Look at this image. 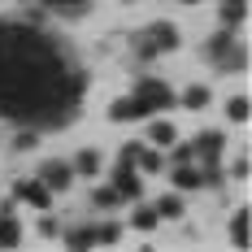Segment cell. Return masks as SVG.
<instances>
[{
  "label": "cell",
  "mask_w": 252,
  "mask_h": 252,
  "mask_svg": "<svg viewBox=\"0 0 252 252\" xmlns=\"http://www.w3.org/2000/svg\"><path fill=\"white\" fill-rule=\"evenodd\" d=\"M87 74L65 61L35 22L0 18V118L35 130H61L83 109Z\"/></svg>",
  "instance_id": "1"
},
{
  "label": "cell",
  "mask_w": 252,
  "mask_h": 252,
  "mask_svg": "<svg viewBox=\"0 0 252 252\" xmlns=\"http://www.w3.org/2000/svg\"><path fill=\"white\" fill-rule=\"evenodd\" d=\"M130 104H135V118L148 122L152 113H165V109L174 104V92H170V83H161V78H139L135 92H130Z\"/></svg>",
  "instance_id": "2"
},
{
  "label": "cell",
  "mask_w": 252,
  "mask_h": 252,
  "mask_svg": "<svg viewBox=\"0 0 252 252\" xmlns=\"http://www.w3.org/2000/svg\"><path fill=\"white\" fill-rule=\"evenodd\" d=\"M209 61H213V70H244L248 65V48L230 35V26H222L209 39Z\"/></svg>",
  "instance_id": "3"
},
{
  "label": "cell",
  "mask_w": 252,
  "mask_h": 252,
  "mask_svg": "<svg viewBox=\"0 0 252 252\" xmlns=\"http://www.w3.org/2000/svg\"><path fill=\"white\" fill-rule=\"evenodd\" d=\"M113 191H118L122 200H139V196H144V174H139L126 157H118V170H113Z\"/></svg>",
  "instance_id": "4"
},
{
  "label": "cell",
  "mask_w": 252,
  "mask_h": 252,
  "mask_svg": "<svg viewBox=\"0 0 252 252\" xmlns=\"http://www.w3.org/2000/svg\"><path fill=\"white\" fill-rule=\"evenodd\" d=\"M222 148H226V135H222V130H200V135L191 139L196 165H213V161H222Z\"/></svg>",
  "instance_id": "5"
},
{
  "label": "cell",
  "mask_w": 252,
  "mask_h": 252,
  "mask_svg": "<svg viewBox=\"0 0 252 252\" xmlns=\"http://www.w3.org/2000/svg\"><path fill=\"white\" fill-rule=\"evenodd\" d=\"M139 39H144V44H148L157 57H161V52H174V48H178V31H174L170 22H152L148 31H139Z\"/></svg>",
  "instance_id": "6"
},
{
  "label": "cell",
  "mask_w": 252,
  "mask_h": 252,
  "mask_svg": "<svg viewBox=\"0 0 252 252\" xmlns=\"http://www.w3.org/2000/svg\"><path fill=\"white\" fill-rule=\"evenodd\" d=\"M39 183L48 187L52 196H61V191L74 183V165H65V161H44V170H39Z\"/></svg>",
  "instance_id": "7"
},
{
  "label": "cell",
  "mask_w": 252,
  "mask_h": 252,
  "mask_svg": "<svg viewBox=\"0 0 252 252\" xmlns=\"http://www.w3.org/2000/svg\"><path fill=\"white\" fill-rule=\"evenodd\" d=\"M13 200H26V204H35V209H48L52 191L39 183V178H18V183H13Z\"/></svg>",
  "instance_id": "8"
},
{
  "label": "cell",
  "mask_w": 252,
  "mask_h": 252,
  "mask_svg": "<svg viewBox=\"0 0 252 252\" xmlns=\"http://www.w3.org/2000/svg\"><path fill=\"white\" fill-rule=\"evenodd\" d=\"M130 161H135L139 174H161L165 170V157H161V148H152V144H130Z\"/></svg>",
  "instance_id": "9"
},
{
  "label": "cell",
  "mask_w": 252,
  "mask_h": 252,
  "mask_svg": "<svg viewBox=\"0 0 252 252\" xmlns=\"http://www.w3.org/2000/svg\"><path fill=\"white\" fill-rule=\"evenodd\" d=\"M22 244V226H18V213H13V200L0 204V248H18Z\"/></svg>",
  "instance_id": "10"
},
{
  "label": "cell",
  "mask_w": 252,
  "mask_h": 252,
  "mask_svg": "<svg viewBox=\"0 0 252 252\" xmlns=\"http://www.w3.org/2000/svg\"><path fill=\"white\" fill-rule=\"evenodd\" d=\"M39 9H48L57 18H65V22H74L83 13H92V0H39Z\"/></svg>",
  "instance_id": "11"
},
{
  "label": "cell",
  "mask_w": 252,
  "mask_h": 252,
  "mask_svg": "<svg viewBox=\"0 0 252 252\" xmlns=\"http://www.w3.org/2000/svg\"><path fill=\"white\" fill-rule=\"evenodd\" d=\"M148 144L152 148H170V144H174L178 139V126L174 122H165V118H161V113H157V118H148Z\"/></svg>",
  "instance_id": "12"
},
{
  "label": "cell",
  "mask_w": 252,
  "mask_h": 252,
  "mask_svg": "<svg viewBox=\"0 0 252 252\" xmlns=\"http://www.w3.org/2000/svg\"><path fill=\"white\" fill-rule=\"evenodd\" d=\"M170 178H174V191H200V165H170Z\"/></svg>",
  "instance_id": "13"
},
{
  "label": "cell",
  "mask_w": 252,
  "mask_h": 252,
  "mask_svg": "<svg viewBox=\"0 0 252 252\" xmlns=\"http://www.w3.org/2000/svg\"><path fill=\"white\" fill-rule=\"evenodd\" d=\"M118 239H122V226L118 222H96L92 226V248H113Z\"/></svg>",
  "instance_id": "14"
},
{
  "label": "cell",
  "mask_w": 252,
  "mask_h": 252,
  "mask_svg": "<svg viewBox=\"0 0 252 252\" xmlns=\"http://www.w3.org/2000/svg\"><path fill=\"white\" fill-rule=\"evenodd\" d=\"M174 100L183 104V109H191V113H196V109H209L213 96H209V87H204V83H191V87H187L183 96H174Z\"/></svg>",
  "instance_id": "15"
},
{
  "label": "cell",
  "mask_w": 252,
  "mask_h": 252,
  "mask_svg": "<svg viewBox=\"0 0 252 252\" xmlns=\"http://www.w3.org/2000/svg\"><path fill=\"white\" fill-rule=\"evenodd\" d=\"M74 174L96 178V174H100V152H96V148H83V152L74 157Z\"/></svg>",
  "instance_id": "16"
},
{
  "label": "cell",
  "mask_w": 252,
  "mask_h": 252,
  "mask_svg": "<svg viewBox=\"0 0 252 252\" xmlns=\"http://www.w3.org/2000/svg\"><path fill=\"white\" fill-rule=\"evenodd\" d=\"M152 209H157V218H161V222H165V218H183V191H170V196H161Z\"/></svg>",
  "instance_id": "17"
},
{
  "label": "cell",
  "mask_w": 252,
  "mask_h": 252,
  "mask_svg": "<svg viewBox=\"0 0 252 252\" xmlns=\"http://www.w3.org/2000/svg\"><path fill=\"white\" fill-rule=\"evenodd\" d=\"M157 222H161V218H157L152 204H135V213H130V226L135 230H157Z\"/></svg>",
  "instance_id": "18"
},
{
  "label": "cell",
  "mask_w": 252,
  "mask_h": 252,
  "mask_svg": "<svg viewBox=\"0 0 252 252\" xmlns=\"http://www.w3.org/2000/svg\"><path fill=\"white\" fill-rule=\"evenodd\" d=\"M230 244H235V248H248V209H239V213L230 218Z\"/></svg>",
  "instance_id": "19"
},
{
  "label": "cell",
  "mask_w": 252,
  "mask_h": 252,
  "mask_svg": "<svg viewBox=\"0 0 252 252\" xmlns=\"http://www.w3.org/2000/svg\"><path fill=\"white\" fill-rule=\"evenodd\" d=\"M109 118H113V122H139V118H135V104H130V96H122V100L109 104Z\"/></svg>",
  "instance_id": "20"
},
{
  "label": "cell",
  "mask_w": 252,
  "mask_h": 252,
  "mask_svg": "<svg viewBox=\"0 0 252 252\" xmlns=\"http://www.w3.org/2000/svg\"><path fill=\"white\" fill-rule=\"evenodd\" d=\"M226 118H230L235 126L248 122V96H230V100H226Z\"/></svg>",
  "instance_id": "21"
},
{
  "label": "cell",
  "mask_w": 252,
  "mask_h": 252,
  "mask_svg": "<svg viewBox=\"0 0 252 252\" xmlns=\"http://www.w3.org/2000/svg\"><path fill=\"white\" fill-rule=\"evenodd\" d=\"M92 200H96V209H118L122 196H118V191H113V183H109V187H96V191H92Z\"/></svg>",
  "instance_id": "22"
},
{
  "label": "cell",
  "mask_w": 252,
  "mask_h": 252,
  "mask_svg": "<svg viewBox=\"0 0 252 252\" xmlns=\"http://www.w3.org/2000/svg\"><path fill=\"white\" fill-rule=\"evenodd\" d=\"M35 144H39V130H35V126H26V130L13 135V152H31Z\"/></svg>",
  "instance_id": "23"
},
{
  "label": "cell",
  "mask_w": 252,
  "mask_h": 252,
  "mask_svg": "<svg viewBox=\"0 0 252 252\" xmlns=\"http://www.w3.org/2000/svg\"><path fill=\"white\" fill-rule=\"evenodd\" d=\"M170 161H174V165H191V161H196V152H191V144H170Z\"/></svg>",
  "instance_id": "24"
},
{
  "label": "cell",
  "mask_w": 252,
  "mask_h": 252,
  "mask_svg": "<svg viewBox=\"0 0 252 252\" xmlns=\"http://www.w3.org/2000/svg\"><path fill=\"white\" fill-rule=\"evenodd\" d=\"M65 248H92V226H78L65 235Z\"/></svg>",
  "instance_id": "25"
},
{
  "label": "cell",
  "mask_w": 252,
  "mask_h": 252,
  "mask_svg": "<svg viewBox=\"0 0 252 252\" xmlns=\"http://www.w3.org/2000/svg\"><path fill=\"white\" fill-rule=\"evenodd\" d=\"M35 230H39L44 239H52V235H57V230H61V226H57V218H52L48 209H39V226H35Z\"/></svg>",
  "instance_id": "26"
},
{
  "label": "cell",
  "mask_w": 252,
  "mask_h": 252,
  "mask_svg": "<svg viewBox=\"0 0 252 252\" xmlns=\"http://www.w3.org/2000/svg\"><path fill=\"white\" fill-rule=\"evenodd\" d=\"M230 174H235V178H248V152H244V157H235V165H230Z\"/></svg>",
  "instance_id": "27"
},
{
  "label": "cell",
  "mask_w": 252,
  "mask_h": 252,
  "mask_svg": "<svg viewBox=\"0 0 252 252\" xmlns=\"http://www.w3.org/2000/svg\"><path fill=\"white\" fill-rule=\"evenodd\" d=\"M178 4H200V0H178Z\"/></svg>",
  "instance_id": "28"
},
{
  "label": "cell",
  "mask_w": 252,
  "mask_h": 252,
  "mask_svg": "<svg viewBox=\"0 0 252 252\" xmlns=\"http://www.w3.org/2000/svg\"><path fill=\"white\" fill-rule=\"evenodd\" d=\"M122 4H135V0H122Z\"/></svg>",
  "instance_id": "29"
}]
</instances>
